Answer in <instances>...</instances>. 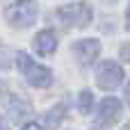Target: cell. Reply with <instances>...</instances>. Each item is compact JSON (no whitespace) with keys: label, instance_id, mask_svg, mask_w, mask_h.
<instances>
[{"label":"cell","instance_id":"cell-14","mask_svg":"<svg viewBox=\"0 0 130 130\" xmlns=\"http://www.w3.org/2000/svg\"><path fill=\"white\" fill-rule=\"evenodd\" d=\"M126 21H128V30H130V5H128V11H126Z\"/></svg>","mask_w":130,"mask_h":130},{"label":"cell","instance_id":"cell-5","mask_svg":"<svg viewBox=\"0 0 130 130\" xmlns=\"http://www.w3.org/2000/svg\"><path fill=\"white\" fill-rule=\"evenodd\" d=\"M73 53H75L78 62L87 66V64H91V62L98 57V53H101V43H98L96 39H85V41H78V43L73 46Z\"/></svg>","mask_w":130,"mask_h":130},{"label":"cell","instance_id":"cell-9","mask_svg":"<svg viewBox=\"0 0 130 130\" xmlns=\"http://www.w3.org/2000/svg\"><path fill=\"white\" fill-rule=\"evenodd\" d=\"M7 107H9V112L14 114V117H21V114H30V105L27 103H23V101H18V98H9L7 101Z\"/></svg>","mask_w":130,"mask_h":130},{"label":"cell","instance_id":"cell-1","mask_svg":"<svg viewBox=\"0 0 130 130\" xmlns=\"http://www.w3.org/2000/svg\"><path fill=\"white\" fill-rule=\"evenodd\" d=\"M16 66H18V71L27 78V82L34 85V87H48V85L53 82V73H50L46 66L37 64L27 53H16Z\"/></svg>","mask_w":130,"mask_h":130},{"label":"cell","instance_id":"cell-2","mask_svg":"<svg viewBox=\"0 0 130 130\" xmlns=\"http://www.w3.org/2000/svg\"><path fill=\"white\" fill-rule=\"evenodd\" d=\"M57 16L69 27H87L91 23V7L87 2H75L57 9Z\"/></svg>","mask_w":130,"mask_h":130},{"label":"cell","instance_id":"cell-3","mask_svg":"<svg viewBox=\"0 0 130 130\" xmlns=\"http://www.w3.org/2000/svg\"><path fill=\"white\" fill-rule=\"evenodd\" d=\"M7 21L14 27H30L37 21V5L32 0H16L7 9Z\"/></svg>","mask_w":130,"mask_h":130},{"label":"cell","instance_id":"cell-8","mask_svg":"<svg viewBox=\"0 0 130 130\" xmlns=\"http://www.w3.org/2000/svg\"><path fill=\"white\" fill-rule=\"evenodd\" d=\"M64 114H66V103H59V105H57L55 110H50V112L46 114V121H48V128H57Z\"/></svg>","mask_w":130,"mask_h":130},{"label":"cell","instance_id":"cell-4","mask_svg":"<svg viewBox=\"0 0 130 130\" xmlns=\"http://www.w3.org/2000/svg\"><path fill=\"white\" fill-rule=\"evenodd\" d=\"M96 80H98V87L101 89H107V91H112V89H117L119 85H121V80H123V69L117 64V62H103L101 66H98V71H96Z\"/></svg>","mask_w":130,"mask_h":130},{"label":"cell","instance_id":"cell-12","mask_svg":"<svg viewBox=\"0 0 130 130\" xmlns=\"http://www.w3.org/2000/svg\"><path fill=\"white\" fill-rule=\"evenodd\" d=\"M121 59L130 62V43H123V46H121Z\"/></svg>","mask_w":130,"mask_h":130},{"label":"cell","instance_id":"cell-15","mask_svg":"<svg viewBox=\"0 0 130 130\" xmlns=\"http://www.w3.org/2000/svg\"><path fill=\"white\" fill-rule=\"evenodd\" d=\"M126 101H128V103H130V85H128V87H126Z\"/></svg>","mask_w":130,"mask_h":130},{"label":"cell","instance_id":"cell-6","mask_svg":"<svg viewBox=\"0 0 130 130\" xmlns=\"http://www.w3.org/2000/svg\"><path fill=\"white\" fill-rule=\"evenodd\" d=\"M119 117H121V105H119V101H114V98L101 101V107H98V114H96L98 126H112Z\"/></svg>","mask_w":130,"mask_h":130},{"label":"cell","instance_id":"cell-10","mask_svg":"<svg viewBox=\"0 0 130 130\" xmlns=\"http://www.w3.org/2000/svg\"><path fill=\"white\" fill-rule=\"evenodd\" d=\"M91 91H82L80 96H78V107H80V112L82 114H87L89 110H91Z\"/></svg>","mask_w":130,"mask_h":130},{"label":"cell","instance_id":"cell-11","mask_svg":"<svg viewBox=\"0 0 130 130\" xmlns=\"http://www.w3.org/2000/svg\"><path fill=\"white\" fill-rule=\"evenodd\" d=\"M23 130H46V128H43L39 121H27V123L23 126Z\"/></svg>","mask_w":130,"mask_h":130},{"label":"cell","instance_id":"cell-13","mask_svg":"<svg viewBox=\"0 0 130 130\" xmlns=\"http://www.w3.org/2000/svg\"><path fill=\"white\" fill-rule=\"evenodd\" d=\"M2 55H5V48H2V46H0V66H5V64H7V59H5V57H2Z\"/></svg>","mask_w":130,"mask_h":130},{"label":"cell","instance_id":"cell-7","mask_svg":"<svg viewBox=\"0 0 130 130\" xmlns=\"http://www.w3.org/2000/svg\"><path fill=\"white\" fill-rule=\"evenodd\" d=\"M34 48H37L39 55H53L55 48H57V37H55V32H50V30L39 32L37 39H34Z\"/></svg>","mask_w":130,"mask_h":130}]
</instances>
